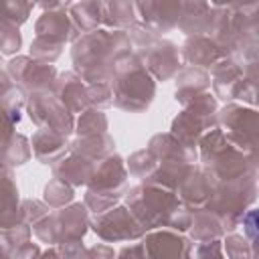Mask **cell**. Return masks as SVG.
<instances>
[{
  "label": "cell",
  "mask_w": 259,
  "mask_h": 259,
  "mask_svg": "<svg viewBox=\"0 0 259 259\" xmlns=\"http://www.w3.org/2000/svg\"><path fill=\"white\" fill-rule=\"evenodd\" d=\"M243 227L247 237L259 247V208H253L243 217Z\"/></svg>",
  "instance_id": "1"
}]
</instances>
